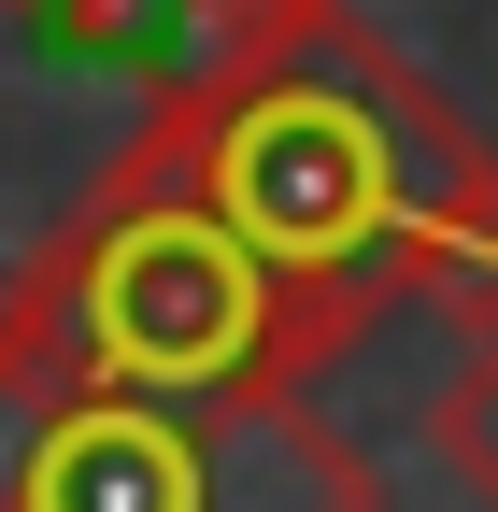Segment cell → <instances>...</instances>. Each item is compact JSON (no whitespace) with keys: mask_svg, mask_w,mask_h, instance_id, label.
<instances>
[{"mask_svg":"<svg viewBox=\"0 0 498 512\" xmlns=\"http://www.w3.org/2000/svg\"><path fill=\"white\" fill-rule=\"evenodd\" d=\"M143 157H171L342 328H385L399 299H442L456 328H498V157L342 0H285L214 72L157 86Z\"/></svg>","mask_w":498,"mask_h":512,"instance_id":"obj_1","label":"cell"},{"mask_svg":"<svg viewBox=\"0 0 498 512\" xmlns=\"http://www.w3.org/2000/svg\"><path fill=\"white\" fill-rule=\"evenodd\" d=\"M0 328H15L57 384H114V399H314V384L370 342L328 299H299L271 256L143 143L100 157L72 185V214L15 256Z\"/></svg>","mask_w":498,"mask_h":512,"instance_id":"obj_2","label":"cell"},{"mask_svg":"<svg viewBox=\"0 0 498 512\" xmlns=\"http://www.w3.org/2000/svg\"><path fill=\"white\" fill-rule=\"evenodd\" d=\"M0 512H385L314 399H114L0 328Z\"/></svg>","mask_w":498,"mask_h":512,"instance_id":"obj_3","label":"cell"},{"mask_svg":"<svg viewBox=\"0 0 498 512\" xmlns=\"http://www.w3.org/2000/svg\"><path fill=\"white\" fill-rule=\"evenodd\" d=\"M257 15H285V0H0V29H15V43L86 57V72H143V86L214 72Z\"/></svg>","mask_w":498,"mask_h":512,"instance_id":"obj_4","label":"cell"},{"mask_svg":"<svg viewBox=\"0 0 498 512\" xmlns=\"http://www.w3.org/2000/svg\"><path fill=\"white\" fill-rule=\"evenodd\" d=\"M427 456L498 512V328H470V356L442 370V399H427Z\"/></svg>","mask_w":498,"mask_h":512,"instance_id":"obj_5","label":"cell"}]
</instances>
